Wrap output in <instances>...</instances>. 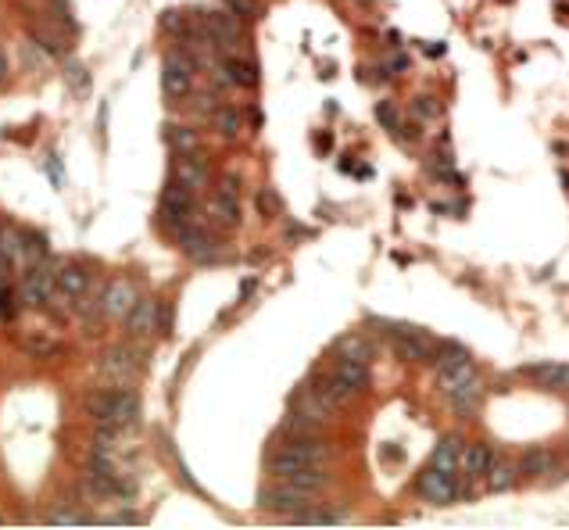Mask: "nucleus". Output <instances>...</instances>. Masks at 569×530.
<instances>
[{
	"label": "nucleus",
	"instance_id": "nucleus-1",
	"mask_svg": "<svg viewBox=\"0 0 569 530\" xmlns=\"http://www.w3.org/2000/svg\"><path fill=\"white\" fill-rule=\"evenodd\" d=\"M330 459H333V448L326 445V440H319V437H294V440H287V445L279 448V456L272 459V473H276L279 480H287L291 473L308 470V466H326Z\"/></svg>",
	"mask_w": 569,
	"mask_h": 530
},
{
	"label": "nucleus",
	"instance_id": "nucleus-2",
	"mask_svg": "<svg viewBox=\"0 0 569 530\" xmlns=\"http://www.w3.org/2000/svg\"><path fill=\"white\" fill-rule=\"evenodd\" d=\"M90 416L97 419L101 426H112V430H126L136 412H140V398L133 391H97L90 401H86Z\"/></svg>",
	"mask_w": 569,
	"mask_h": 530
},
{
	"label": "nucleus",
	"instance_id": "nucleus-3",
	"mask_svg": "<svg viewBox=\"0 0 569 530\" xmlns=\"http://www.w3.org/2000/svg\"><path fill=\"white\" fill-rule=\"evenodd\" d=\"M194 75H198V61L183 54V51H172L161 65V90L168 101H179L194 90Z\"/></svg>",
	"mask_w": 569,
	"mask_h": 530
},
{
	"label": "nucleus",
	"instance_id": "nucleus-4",
	"mask_svg": "<svg viewBox=\"0 0 569 530\" xmlns=\"http://www.w3.org/2000/svg\"><path fill=\"white\" fill-rule=\"evenodd\" d=\"M158 215H161V222H165L168 230H183L190 219H194V191L172 180V183L161 191Z\"/></svg>",
	"mask_w": 569,
	"mask_h": 530
},
{
	"label": "nucleus",
	"instance_id": "nucleus-5",
	"mask_svg": "<svg viewBox=\"0 0 569 530\" xmlns=\"http://www.w3.org/2000/svg\"><path fill=\"white\" fill-rule=\"evenodd\" d=\"M54 277H58V273L47 265V258H43V261H36V265H26V277H22V298H26L29 305H47V301L58 294Z\"/></svg>",
	"mask_w": 569,
	"mask_h": 530
},
{
	"label": "nucleus",
	"instance_id": "nucleus-6",
	"mask_svg": "<svg viewBox=\"0 0 569 530\" xmlns=\"http://www.w3.org/2000/svg\"><path fill=\"white\" fill-rule=\"evenodd\" d=\"M416 491L423 502L430 505H451L455 502V473H444L437 466H426L419 477H416Z\"/></svg>",
	"mask_w": 569,
	"mask_h": 530
},
{
	"label": "nucleus",
	"instance_id": "nucleus-7",
	"mask_svg": "<svg viewBox=\"0 0 569 530\" xmlns=\"http://www.w3.org/2000/svg\"><path fill=\"white\" fill-rule=\"evenodd\" d=\"M208 212H212V219L219 222V226H226V230H237L240 226V183L230 180L215 191V198L208 201Z\"/></svg>",
	"mask_w": 569,
	"mask_h": 530
},
{
	"label": "nucleus",
	"instance_id": "nucleus-8",
	"mask_svg": "<svg viewBox=\"0 0 569 530\" xmlns=\"http://www.w3.org/2000/svg\"><path fill=\"white\" fill-rule=\"evenodd\" d=\"M175 233H179V247H183V254H186V258H194V261H212V258L219 254L215 237H212L208 230L194 226V222H186V226H183V230H175Z\"/></svg>",
	"mask_w": 569,
	"mask_h": 530
},
{
	"label": "nucleus",
	"instance_id": "nucleus-9",
	"mask_svg": "<svg viewBox=\"0 0 569 530\" xmlns=\"http://www.w3.org/2000/svg\"><path fill=\"white\" fill-rule=\"evenodd\" d=\"M308 491H298V487H291V484H283V487H276V491H261V505L265 509H276V512H291V516H298V512H305L308 509Z\"/></svg>",
	"mask_w": 569,
	"mask_h": 530
},
{
	"label": "nucleus",
	"instance_id": "nucleus-10",
	"mask_svg": "<svg viewBox=\"0 0 569 530\" xmlns=\"http://www.w3.org/2000/svg\"><path fill=\"white\" fill-rule=\"evenodd\" d=\"M555 452L551 448H544V445H534V448H526L523 456H519V477H526V480H544L551 470H555Z\"/></svg>",
	"mask_w": 569,
	"mask_h": 530
},
{
	"label": "nucleus",
	"instance_id": "nucleus-11",
	"mask_svg": "<svg viewBox=\"0 0 569 530\" xmlns=\"http://www.w3.org/2000/svg\"><path fill=\"white\" fill-rule=\"evenodd\" d=\"M175 183H183V187H190V191H198V187H205L208 183V161L201 158V154H179L175 158Z\"/></svg>",
	"mask_w": 569,
	"mask_h": 530
},
{
	"label": "nucleus",
	"instance_id": "nucleus-12",
	"mask_svg": "<svg viewBox=\"0 0 569 530\" xmlns=\"http://www.w3.org/2000/svg\"><path fill=\"white\" fill-rule=\"evenodd\" d=\"M462 452H465V440H462L458 433H448V437L437 440V448H433V456H430V466H437V470H444V473H458Z\"/></svg>",
	"mask_w": 569,
	"mask_h": 530
},
{
	"label": "nucleus",
	"instance_id": "nucleus-13",
	"mask_svg": "<svg viewBox=\"0 0 569 530\" xmlns=\"http://www.w3.org/2000/svg\"><path fill=\"white\" fill-rule=\"evenodd\" d=\"M480 398H484V384L472 377L469 384H462V387H455V391H448V405H451V412L455 416H462V419H469L472 412L480 409Z\"/></svg>",
	"mask_w": 569,
	"mask_h": 530
},
{
	"label": "nucleus",
	"instance_id": "nucleus-14",
	"mask_svg": "<svg viewBox=\"0 0 569 530\" xmlns=\"http://www.w3.org/2000/svg\"><path fill=\"white\" fill-rule=\"evenodd\" d=\"M495 459H498V456H495V448L487 445V440H477V445H465V452H462V466H458V470H462L469 480H480Z\"/></svg>",
	"mask_w": 569,
	"mask_h": 530
},
{
	"label": "nucleus",
	"instance_id": "nucleus-15",
	"mask_svg": "<svg viewBox=\"0 0 569 530\" xmlns=\"http://www.w3.org/2000/svg\"><path fill=\"white\" fill-rule=\"evenodd\" d=\"M122 319H126V330L133 337H147L151 330H158V305L151 298H140V301H133V308Z\"/></svg>",
	"mask_w": 569,
	"mask_h": 530
},
{
	"label": "nucleus",
	"instance_id": "nucleus-16",
	"mask_svg": "<svg viewBox=\"0 0 569 530\" xmlns=\"http://www.w3.org/2000/svg\"><path fill=\"white\" fill-rule=\"evenodd\" d=\"M340 384H347L355 394H362V391H369V366L365 362H355V359H344V355H337V362H333V370H330Z\"/></svg>",
	"mask_w": 569,
	"mask_h": 530
},
{
	"label": "nucleus",
	"instance_id": "nucleus-17",
	"mask_svg": "<svg viewBox=\"0 0 569 530\" xmlns=\"http://www.w3.org/2000/svg\"><path fill=\"white\" fill-rule=\"evenodd\" d=\"M54 284H58V294H61V298L79 301V298L86 294V287H90V273L82 269V265H65V269L54 277Z\"/></svg>",
	"mask_w": 569,
	"mask_h": 530
},
{
	"label": "nucleus",
	"instance_id": "nucleus-18",
	"mask_svg": "<svg viewBox=\"0 0 569 530\" xmlns=\"http://www.w3.org/2000/svg\"><path fill=\"white\" fill-rule=\"evenodd\" d=\"M484 477H487V491H491V495H505V491L516 487L519 470H516V463H509V459H495Z\"/></svg>",
	"mask_w": 569,
	"mask_h": 530
},
{
	"label": "nucleus",
	"instance_id": "nucleus-19",
	"mask_svg": "<svg viewBox=\"0 0 569 530\" xmlns=\"http://www.w3.org/2000/svg\"><path fill=\"white\" fill-rule=\"evenodd\" d=\"M219 75H222L226 82H233V86H254V82H258L254 65L244 61V58H233V54L219 61Z\"/></svg>",
	"mask_w": 569,
	"mask_h": 530
},
{
	"label": "nucleus",
	"instance_id": "nucleus-20",
	"mask_svg": "<svg viewBox=\"0 0 569 530\" xmlns=\"http://www.w3.org/2000/svg\"><path fill=\"white\" fill-rule=\"evenodd\" d=\"M133 301H136V291H133V284H126V280H115V284L108 287V294H105L101 308H105L108 316H126V312L133 308Z\"/></svg>",
	"mask_w": 569,
	"mask_h": 530
},
{
	"label": "nucleus",
	"instance_id": "nucleus-21",
	"mask_svg": "<svg viewBox=\"0 0 569 530\" xmlns=\"http://www.w3.org/2000/svg\"><path fill=\"white\" fill-rule=\"evenodd\" d=\"M472 377H477V366H472L469 359H465V362H451V366H440V370H437V387L448 394V391L469 384Z\"/></svg>",
	"mask_w": 569,
	"mask_h": 530
},
{
	"label": "nucleus",
	"instance_id": "nucleus-22",
	"mask_svg": "<svg viewBox=\"0 0 569 530\" xmlns=\"http://www.w3.org/2000/svg\"><path fill=\"white\" fill-rule=\"evenodd\" d=\"M283 484H291V487H298V491H308V495H316V491H323L326 484H330V473H326V466H308V470H298V473H291Z\"/></svg>",
	"mask_w": 569,
	"mask_h": 530
},
{
	"label": "nucleus",
	"instance_id": "nucleus-23",
	"mask_svg": "<svg viewBox=\"0 0 569 530\" xmlns=\"http://www.w3.org/2000/svg\"><path fill=\"white\" fill-rule=\"evenodd\" d=\"M337 351H340L344 359H355V362H365V366L376 359V347H372L365 337H358V333H355V337H344Z\"/></svg>",
	"mask_w": 569,
	"mask_h": 530
},
{
	"label": "nucleus",
	"instance_id": "nucleus-24",
	"mask_svg": "<svg viewBox=\"0 0 569 530\" xmlns=\"http://www.w3.org/2000/svg\"><path fill=\"white\" fill-rule=\"evenodd\" d=\"M19 240H22V254H19V261L36 265V261H43V258H47V240H43L40 233H19Z\"/></svg>",
	"mask_w": 569,
	"mask_h": 530
},
{
	"label": "nucleus",
	"instance_id": "nucleus-25",
	"mask_svg": "<svg viewBox=\"0 0 569 530\" xmlns=\"http://www.w3.org/2000/svg\"><path fill=\"white\" fill-rule=\"evenodd\" d=\"M133 351L129 347H115V351H108L105 355V370L108 373H133Z\"/></svg>",
	"mask_w": 569,
	"mask_h": 530
},
{
	"label": "nucleus",
	"instance_id": "nucleus-26",
	"mask_svg": "<svg viewBox=\"0 0 569 530\" xmlns=\"http://www.w3.org/2000/svg\"><path fill=\"white\" fill-rule=\"evenodd\" d=\"M212 122H215V129H219L226 140H233V136L240 133V112H233V108H219Z\"/></svg>",
	"mask_w": 569,
	"mask_h": 530
},
{
	"label": "nucleus",
	"instance_id": "nucleus-27",
	"mask_svg": "<svg viewBox=\"0 0 569 530\" xmlns=\"http://www.w3.org/2000/svg\"><path fill=\"white\" fill-rule=\"evenodd\" d=\"M412 112L430 122V119H440V115H444V105H440L437 97H430V94H419V97L412 101Z\"/></svg>",
	"mask_w": 569,
	"mask_h": 530
},
{
	"label": "nucleus",
	"instance_id": "nucleus-28",
	"mask_svg": "<svg viewBox=\"0 0 569 530\" xmlns=\"http://www.w3.org/2000/svg\"><path fill=\"white\" fill-rule=\"evenodd\" d=\"M376 119H379V126H384V129H391V133L398 129V112H394L387 101H384V105H376Z\"/></svg>",
	"mask_w": 569,
	"mask_h": 530
},
{
	"label": "nucleus",
	"instance_id": "nucleus-29",
	"mask_svg": "<svg viewBox=\"0 0 569 530\" xmlns=\"http://www.w3.org/2000/svg\"><path fill=\"white\" fill-rule=\"evenodd\" d=\"M15 291L12 287H0V319H15Z\"/></svg>",
	"mask_w": 569,
	"mask_h": 530
},
{
	"label": "nucleus",
	"instance_id": "nucleus-30",
	"mask_svg": "<svg viewBox=\"0 0 569 530\" xmlns=\"http://www.w3.org/2000/svg\"><path fill=\"white\" fill-rule=\"evenodd\" d=\"M168 140L175 144V147H183V151H190L198 144V136L194 133H186V129H179V126H172V133H168Z\"/></svg>",
	"mask_w": 569,
	"mask_h": 530
},
{
	"label": "nucleus",
	"instance_id": "nucleus-31",
	"mask_svg": "<svg viewBox=\"0 0 569 530\" xmlns=\"http://www.w3.org/2000/svg\"><path fill=\"white\" fill-rule=\"evenodd\" d=\"M51 8L58 12V19L68 26V29H75V19H72V8H68V0H51Z\"/></svg>",
	"mask_w": 569,
	"mask_h": 530
},
{
	"label": "nucleus",
	"instance_id": "nucleus-32",
	"mask_svg": "<svg viewBox=\"0 0 569 530\" xmlns=\"http://www.w3.org/2000/svg\"><path fill=\"white\" fill-rule=\"evenodd\" d=\"M562 391H569V366H558V377H555L551 394H562Z\"/></svg>",
	"mask_w": 569,
	"mask_h": 530
},
{
	"label": "nucleus",
	"instance_id": "nucleus-33",
	"mask_svg": "<svg viewBox=\"0 0 569 530\" xmlns=\"http://www.w3.org/2000/svg\"><path fill=\"white\" fill-rule=\"evenodd\" d=\"M387 68H391V75H401V72L409 68V58H405V54H398V58H394V61H391Z\"/></svg>",
	"mask_w": 569,
	"mask_h": 530
},
{
	"label": "nucleus",
	"instance_id": "nucleus-34",
	"mask_svg": "<svg viewBox=\"0 0 569 530\" xmlns=\"http://www.w3.org/2000/svg\"><path fill=\"white\" fill-rule=\"evenodd\" d=\"M423 51H426V54H430V58H440V54H444V51H448V47H444V43H426V47H423Z\"/></svg>",
	"mask_w": 569,
	"mask_h": 530
},
{
	"label": "nucleus",
	"instance_id": "nucleus-35",
	"mask_svg": "<svg viewBox=\"0 0 569 530\" xmlns=\"http://www.w3.org/2000/svg\"><path fill=\"white\" fill-rule=\"evenodd\" d=\"M558 180H562V187L569 191V172H562V175H558Z\"/></svg>",
	"mask_w": 569,
	"mask_h": 530
},
{
	"label": "nucleus",
	"instance_id": "nucleus-36",
	"mask_svg": "<svg viewBox=\"0 0 569 530\" xmlns=\"http://www.w3.org/2000/svg\"><path fill=\"white\" fill-rule=\"evenodd\" d=\"M8 72H4V54H0V79H4Z\"/></svg>",
	"mask_w": 569,
	"mask_h": 530
},
{
	"label": "nucleus",
	"instance_id": "nucleus-37",
	"mask_svg": "<svg viewBox=\"0 0 569 530\" xmlns=\"http://www.w3.org/2000/svg\"><path fill=\"white\" fill-rule=\"evenodd\" d=\"M502 4H509V0H502Z\"/></svg>",
	"mask_w": 569,
	"mask_h": 530
}]
</instances>
